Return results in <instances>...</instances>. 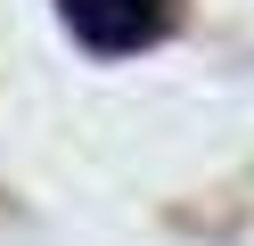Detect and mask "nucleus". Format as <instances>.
<instances>
[{
  "mask_svg": "<svg viewBox=\"0 0 254 246\" xmlns=\"http://www.w3.org/2000/svg\"><path fill=\"white\" fill-rule=\"evenodd\" d=\"M58 16H66L90 49H139L164 25V0H58Z\"/></svg>",
  "mask_w": 254,
  "mask_h": 246,
  "instance_id": "f257e3e1",
  "label": "nucleus"
}]
</instances>
